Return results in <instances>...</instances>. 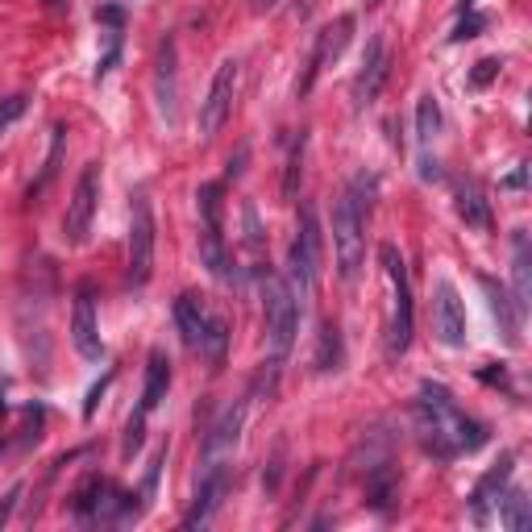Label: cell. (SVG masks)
I'll use <instances>...</instances> for the list:
<instances>
[{
	"instance_id": "30",
	"label": "cell",
	"mask_w": 532,
	"mask_h": 532,
	"mask_svg": "<svg viewBox=\"0 0 532 532\" xmlns=\"http://www.w3.org/2000/svg\"><path fill=\"white\" fill-rule=\"evenodd\" d=\"M491 26V17L487 13H466L462 21L454 26V34H449V42H466V38H479L482 29Z\"/></svg>"
},
{
	"instance_id": "22",
	"label": "cell",
	"mask_w": 532,
	"mask_h": 532,
	"mask_svg": "<svg viewBox=\"0 0 532 532\" xmlns=\"http://www.w3.org/2000/svg\"><path fill=\"white\" fill-rule=\"evenodd\" d=\"M395 491H399V482H395L391 462H379V466L367 470V504L375 512H387L395 504Z\"/></svg>"
},
{
	"instance_id": "27",
	"label": "cell",
	"mask_w": 532,
	"mask_h": 532,
	"mask_svg": "<svg viewBox=\"0 0 532 532\" xmlns=\"http://www.w3.org/2000/svg\"><path fill=\"white\" fill-rule=\"evenodd\" d=\"M225 350H229V329H225V320H221V317H208V333H204L200 354L208 358L213 367H221V362H225Z\"/></svg>"
},
{
	"instance_id": "36",
	"label": "cell",
	"mask_w": 532,
	"mask_h": 532,
	"mask_svg": "<svg viewBox=\"0 0 532 532\" xmlns=\"http://www.w3.org/2000/svg\"><path fill=\"white\" fill-rule=\"evenodd\" d=\"M524 183H528V166H516V171H512V175L504 179V188H507V191H516V188H524Z\"/></svg>"
},
{
	"instance_id": "29",
	"label": "cell",
	"mask_w": 532,
	"mask_h": 532,
	"mask_svg": "<svg viewBox=\"0 0 532 532\" xmlns=\"http://www.w3.org/2000/svg\"><path fill=\"white\" fill-rule=\"evenodd\" d=\"M141 441H146V412H133L129 416V424H125V441H121V457H133L141 449Z\"/></svg>"
},
{
	"instance_id": "19",
	"label": "cell",
	"mask_w": 532,
	"mask_h": 532,
	"mask_svg": "<svg viewBox=\"0 0 532 532\" xmlns=\"http://www.w3.org/2000/svg\"><path fill=\"white\" fill-rule=\"evenodd\" d=\"M457 216H462L470 229H479V233L491 229V204H487V196H482V188L474 179H462V183H457Z\"/></svg>"
},
{
	"instance_id": "4",
	"label": "cell",
	"mask_w": 532,
	"mask_h": 532,
	"mask_svg": "<svg viewBox=\"0 0 532 532\" xmlns=\"http://www.w3.org/2000/svg\"><path fill=\"white\" fill-rule=\"evenodd\" d=\"M379 262H383V270H387V283H391L387 354L399 358L407 345H412V325H416V317H412V283H407V266H404V258H399V250H395L391 241H383L379 246Z\"/></svg>"
},
{
	"instance_id": "31",
	"label": "cell",
	"mask_w": 532,
	"mask_h": 532,
	"mask_svg": "<svg viewBox=\"0 0 532 532\" xmlns=\"http://www.w3.org/2000/svg\"><path fill=\"white\" fill-rule=\"evenodd\" d=\"M283 462H287V441H275V454H270V466L262 474V487L270 495L279 491V479H283Z\"/></svg>"
},
{
	"instance_id": "34",
	"label": "cell",
	"mask_w": 532,
	"mask_h": 532,
	"mask_svg": "<svg viewBox=\"0 0 532 532\" xmlns=\"http://www.w3.org/2000/svg\"><path fill=\"white\" fill-rule=\"evenodd\" d=\"M499 59H482V63H474V71H470V84H474V88H487V84H491L495 76H499Z\"/></svg>"
},
{
	"instance_id": "41",
	"label": "cell",
	"mask_w": 532,
	"mask_h": 532,
	"mask_svg": "<svg viewBox=\"0 0 532 532\" xmlns=\"http://www.w3.org/2000/svg\"><path fill=\"white\" fill-rule=\"evenodd\" d=\"M470 4H474V0H462V9H470Z\"/></svg>"
},
{
	"instance_id": "37",
	"label": "cell",
	"mask_w": 532,
	"mask_h": 532,
	"mask_svg": "<svg viewBox=\"0 0 532 532\" xmlns=\"http://www.w3.org/2000/svg\"><path fill=\"white\" fill-rule=\"evenodd\" d=\"M420 179H441V171H437V158H420Z\"/></svg>"
},
{
	"instance_id": "18",
	"label": "cell",
	"mask_w": 532,
	"mask_h": 532,
	"mask_svg": "<svg viewBox=\"0 0 532 532\" xmlns=\"http://www.w3.org/2000/svg\"><path fill=\"white\" fill-rule=\"evenodd\" d=\"M512 270H516V308L520 312H528L532 304V254H528V233L516 229L512 233Z\"/></svg>"
},
{
	"instance_id": "7",
	"label": "cell",
	"mask_w": 532,
	"mask_h": 532,
	"mask_svg": "<svg viewBox=\"0 0 532 532\" xmlns=\"http://www.w3.org/2000/svg\"><path fill=\"white\" fill-rule=\"evenodd\" d=\"M96 204H101V163H88L76 179V191H71V204H67L63 216V241L67 246H84L92 233V221H96Z\"/></svg>"
},
{
	"instance_id": "24",
	"label": "cell",
	"mask_w": 532,
	"mask_h": 532,
	"mask_svg": "<svg viewBox=\"0 0 532 532\" xmlns=\"http://www.w3.org/2000/svg\"><path fill=\"white\" fill-rule=\"evenodd\" d=\"M499 524H504L507 532H528L532 512H528V499H524V491H507L504 499H499Z\"/></svg>"
},
{
	"instance_id": "12",
	"label": "cell",
	"mask_w": 532,
	"mask_h": 532,
	"mask_svg": "<svg viewBox=\"0 0 532 532\" xmlns=\"http://www.w3.org/2000/svg\"><path fill=\"white\" fill-rule=\"evenodd\" d=\"M350 29H354V17H337V26H325L317 34V46H312V59H308V76L300 79V96H304V92H312V84H317L320 71H325V67H329L333 59L345 51Z\"/></svg>"
},
{
	"instance_id": "28",
	"label": "cell",
	"mask_w": 532,
	"mask_h": 532,
	"mask_svg": "<svg viewBox=\"0 0 532 532\" xmlns=\"http://www.w3.org/2000/svg\"><path fill=\"white\" fill-rule=\"evenodd\" d=\"M437 129H441V109H437L432 96H420V104H416V141L420 146H429V141L437 138Z\"/></svg>"
},
{
	"instance_id": "39",
	"label": "cell",
	"mask_w": 532,
	"mask_h": 532,
	"mask_svg": "<svg viewBox=\"0 0 532 532\" xmlns=\"http://www.w3.org/2000/svg\"><path fill=\"white\" fill-rule=\"evenodd\" d=\"M17 495H21V491H9V499H4V504H0V524H4V520H9V512H13V504H17Z\"/></svg>"
},
{
	"instance_id": "25",
	"label": "cell",
	"mask_w": 532,
	"mask_h": 532,
	"mask_svg": "<svg viewBox=\"0 0 532 532\" xmlns=\"http://www.w3.org/2000/svg\"><path fill=\"white\" fill-rule=\"evenodd\" d=\"M317 370H342V333L333 320L320 325V337H317Z\"/></svg>"
},
{
	"instance_id": "33",
	"label": "cell",
	"mask_w": 532,
	"mask_h": 532,
	"mask_svg": "<svg viewBox=\"0 0 532 532\" xmlns=\"http://www.w3.org/2000/svg\"><path fill=\"white\" fill-rule=\"evenodd\" d=\"M241 221H246V246L258 250V246H262V229H258V208H254L250 200H246V208H241Z\"/></svg>"
},
{
	"instance_id": "32",
	"label": "cell",
	"mask_w": 532,
	"mask_h": 532,
	"mask_svg": "<svg viewBox=\"0 0 532 532\" xmlns=\"http://www.w3.org/2000/svg\"><path fill=\"white\" fill-rule=\"evenodd\" d=\"M26 109H29V96H21V92H17V96H9V101H0V133L13 125V121H21V117H26Z\"/></svg>"
},
{
	"instance_id": "40",
	"label": "cell",
	"mask_w": 532,
	"mask_h": 532,
	"mask_svg": "<svg viewBox=\"0 0 532 532\" xmlns=\"http://www.w3.org/2000/svg\"><path fill=\"white\" fill-rule=\"evenodd\" d=\"M375 4H383V0H367V9H375Z\"/></svg>"
},
{
	"instance_id": "38",
	"label": "cell",
	"mask_w": 532,
	"mask_h": 532,
	"mask_svg": "<svg viewBox=\"0 0 532 532\" xmlns=\"http://www.w3.org/2000/svg\"><path fill=\"white\" fill-rule=\"evenodd\" d=\"M241 163H246V150H238V158H229V171H225V175L238 179V175H241Z\"/></svg>"
},
{
	"instance_id": "13",
	"label": "cell",
	"mask_w": 532,
	"mask_h": 532,
	"mask_svg": "<svg viewBox=\"0 0 532 532\" xmlns=\"http://www.w3.org/2000/svg\"><path fill=\"white\" fill-rule=\"evenodd\" d=\"M387 71H391V67H387V46H383V38H370L362 71H358V79H354V104L358 109L375 104V96H379L383 84H387Z\"/></svg>"
},
{
	"instance_id": "20",
	"label": "cell",
	"mask_w": 532,
	"mask_h": 532,
	"mask_svg": "<svg viewBox=\"0 0 532 532\" xmlns=\"http://www.w3.org/2000/svg\"><path fill=\"white\" fill-rule=\"evenodd\" d=\"M166 387H171V362H166L163 350H154V354H150V367H146V383H141V404H138V412H146V416H150L154 407L166 399Z\"/></svg>"
},
{
	"instance_id": "23",
	"label": "cell",
	"mask_w": 532,
	"mask_h": 532,
	"mask_svg": "<svg viewBox=\"0 0 532 532\" xmlns=\"http://www.w3.org/2000/svg\"><path fill=\"white\" fill-rule=\"evenodd\" d=\"M63 150H67V129H63V125H54V129H51V154H46V163H42V175L34 179V183H29V200H34V196H42V191H46V183H51V179L59 175Z\"/></svg>"
},
{
	"instance_id": "9",
	"label": "cell",
	"mask_w": 532,
	"mask_h": 532,
	"mask_svg": "<svg viewBox=\"0 0 532 532\" xmlns=\"http://www.w3.org/2000/svg\"><path fill=\"white\" fill-rule=\"evenodd\" d=\"M432 333H437V342L449 345V350H462V345H466V308H462L457 287L449 279L437 283V300H432Z\"/></svg>"
},
{
	"instance_id": "35",
	"label": "cell",
	"mask_w": 532,
	"mask_h": 532,
	"mask_svg": "<svg viewBox=\"0 0 532 532\" xmlns=\"http://www.w3.org/2000/svg\"><path fill=\"white\" fill-rule=\"evenodd\" d=\"M109 383H113V370H109V375H104V379L101 383H96V387H92V391H88V399H84V416H96V404H101V395L104 391H109Z\"/></svg>"
},
{
	"instance_id": "8",
	"label": "cell",
	"mask_w": 532,
	"mask_h": 532,
	"mask_svg": "<svg viewBox=\"0 0 532 532\" xmlns=\"http://www.w3.org/2000/svg\"><path fill=\"white\" fill-rule=\"evenodd\" d=\"M238 76H241L238 59H225V63L216 67L213 88H208V96H204V104H200V138H216L221 125L229 121L233 96H238Z\"/></svg>"
},
{
	"instance_id": "2",
	"label": "cell",
	"mask_w": 532,
	"mask_h": 532,
	"mask_svg": "<svg viewBox=\"0 0 532 532\" xmlns=\"http://www.w3.org/2000/svg\"><path fill=\"white\" fill-rule=\"evenodd\" d=\"M262 308H266V354H270V370L279 375L295 345V329H300V300H295L292 283L275 275V270L262 275Z\"/></svg>"
},
{
	"instance_id": "5",
	"label": "cell",
	"mask_w": 532,
	"mask_h": 532,
	"mask_svg": "<svg viewBox=\"0 0 532 532\" xmlns=\"http://www.w3.org/2000/svg\"><path fill=\"white\" fill-rule=\"evenodd\" d=\"M287 266H292V292L295 300H304L317 283V266H320V225H317V208L304 204L300 208V229H295V241L287 250Z\"/></svg>"
},
{
	"instance_id": "6",
	"label": "cell",
	"mask_w": 532,
	"mask_h": 532,
	"mask_svg": "<svg viewBox=\"0 0 532 532\" xmlns=\"http://www.w3.org/2000/svg\"><path fill=\"white\" fill-rule=\"evenodd\" d=\"M154 275V208L150 196L138 191L129 208V283L146 287Z\"/></svg>"
},
{
	"instance_id": "21",
	"label": "cell",
	"mask_w": 532,
	"mask_h": 532,
	"mask_svg": "<svg viewBox=\"0 0 532 532\" xmlns=\"http://www.w3.org/2000/svg\"><path fill=\"white\" fill-rule=\"evenodd\" d=\"M175 325H179V333H183L188 350H200L204 333H208V312H204V304L196 295H179L175 300Z\"/></svg>"
},
{
	"instance_id": "15",
	"label": "cell",
	"mask_w": 532,
	"mask_h": 532,
	"mask_svg": "<svg viewBox=\"0 0 532 532\" xmlns=\"http://www.w3.org/2000/svg\"><path fill=\"white\" fill-rule=\"evenodd\" d=\"M154 96H158V109H163L166 125H175V101H179V88H175V38L158 42V59H154Z\"/></svg>"
},
{
	"instance_id": "26",
	"label": "cell",
	"mask_w": 532,
	"mask_h": 532,
	"mask_svg": "<svg viewBox=\"0 0 532 532\" xmlns=\"http://www.w3.org/2000/svg\"><path fill=\"white\" fill-rule=\"evenodd\" d=\"M304 146H308V138L300 133V138L292 141V154H287V175H283V200H287V204L300 200V179H304Z\"/></svg>"
},
{
	"instance_id": "17",
	"label": "cell",
	"mask_w": 532,
	"mask_h": 532,
	"mask_svg": "<svg viewBox=\"0 0 532 532\" xmlns=\"http://www.w3.org/2000/svg\"><path fill=\"white\" fill-rule=\"evenodd\" d=\"M507 479H512V454L499 457V466L470 491V516H474V524H487V520H491V504H499V491H504Z\"/></svg>"
},
{
	"instance_id": "1",
	"label": "cell",
	"mask_w": 532,
	"mask_h": 532,
	"mask_svg": "<svg viewBox=\"0 0 532 532\" xmlns=\"http://www.w3.org/2000/svg\"><path fill=\"white\" fill-rule=\"evenodd\" d=\"M416 429L424 449L432 457H441V462H449L457 454H474V449L487 445V429L454 404V395L445 391L441 383H420Z\"/></svg>"
},
{
	"instance_id": "3",
	"label": "cell",
	"mask_w": 532,
	"mask_h": 532,
	"mask_svg": "<svg viewBox=\"0 0 532 532\" xmlns=\"http://www.w3.org/2000/svg\"><path fill=\"white\" fill-rule=\"evenodd\" d=\"M333 254H337V275L354 283L362 275V258H367V208L358 204L354 191H345L333 204Z\"/></svg>"
},
{
	"instance_id": "10",
	"label": "cell",
	"mask_w": 532,
	"mask_h": 532,
	"mask_svg": "<svg viewBox=\"0 0 532 532\" xmlns=\"http://www.w3.org/2000/svg\"><path fill=\"white\" fill-rule=\"evenodd\" d=\"M225 491H229V462L204 466L200 487H196V499H191V507L183 512V528H204V524L216 516V507H221Z\"/></svg>"
},
{
	"instance_id": "16",
	"label": "cell",
	"mask_w": 532,
	"mask_h": 532,
	"mask_svg": "<svg viewBox=\"0 0 532 532\" xmlns=\"http://www.w3.org/2000/svg\"><path fill=\"white\" fill-rule=\"evenodd\" d=\"M482 292H487V300H491V312L495 320H499V333H504L507 345H520V320H524V312L516 308V300H512V292H507L499 279H491V275H479Z\"/></svg>"
},
{
	"instance_id": "11",
	"label": "cell",
	"mask_w": 532,
	"mask_h": 532,
	"mask_svg": "<svg viewBox=\"0 0 532 532\" xmlns=\"http://www.w3.org/2000/svg\"><path fill=\"white\" fill-rule=\"evenodd\" d=\"M71 345H76L79 358H88V362H101L104 358V342H101V329H96V300H92V287H79L76 292V308H71Z\"/></svg>"
},
{
	"instance_id": "14",
	"label": "cell",
	"mask_w": 532,
	"mask_h": 532,
	"mask_svg": "<svg viewBox=\"0 0 532 532\" xmlns=\"http://www.w3.org/2000/svg\"><path fill=\"white\" fill-rule=\"evenodd\" d=\"M241 424H246V399L225 407V416L216 420L213 432L204 437V466L225 462V454H233V445H238V437H241Z\"/></svg>"
}]
</instances>
